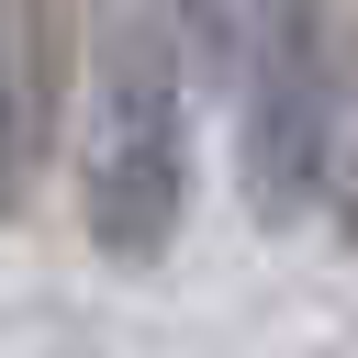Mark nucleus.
I'll list each match as a JSON object with an SVG mask.
<instances>
[{
    "mask_svg": "<svg viewBox=\"0 0 358 358\" xmlns=\"http://www.w3.org/2000/svg\"><path fill=\"white\" fill-rule=\"evenodd\" d=\"M45 123H56V45H45V0H0V224H11L22 190H34Z\"/></svg>",
    "mask_w": 358,
    "mask_h": 358,
    "instance_id": "7ed1b4c3",
    "label": "nucleus"
},
{
    "mask_svg": "<svg viewBox=\"0 0 358 358\" xmlns=\"http://www.w3.org/2000/svg\"><path fill=\"white\" fill-rule=\"evenodd\" d=\"M78 224L112 268H157L190 224V67L157 0H90V179Z\"/></svg>",
    "mask_w": 358,
    "mask_h": 358,
    "instance_id": "f257e3e1",
    "label": "nucleus"
},
{
    "mask_svg": "<svg viewBox=\"0 0 358 358\" xmlns=\"http://www.w3.org/2000/svg\"><path fill=\"white\" fill-rule=\"evenodd\" d=\"M235 179L257 224H302L324 201L336 112H347V11L336 0H257L235 45Z\"/></svg>",
    "mask_w": 358,
    "mask_h": 358,
    "instance_id": "f03ea898",
    "label": "nucleus"
},
{
    "mask_svg": "<svg viewBox=\"0 0 358 358\" xmlns=\"http://www.w3.org/2000/svg\"><path fill=\"white\" fill-rule=\"evenodd\" d=\"M168 11V34H179V67L201 78V90H224L235 78V45H246V22H257V0H157Z\"/></svg>",
    "mask_w": 358,
    "mask_h": 358,
    "instance_id": "20e7f679",
    "label": "nucleus"
}]
</instances>
